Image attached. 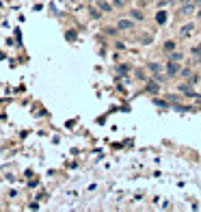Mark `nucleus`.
<instances>
[{
  "label": "nucleus",
  "instance_id": "nucleus-1",
  "mask_svg": "<svg viewBox=\"0 0 201 212\" xmlns=\"http://www.w3.org/2000/svg\"><path fill=\"white\" fill-rule=\"evenodd\" d=\"M119 28H132V22H125V20H121V22H119Z\"/></svg>",
  "mask_w": 201,
  "mask_h": 212
},
{
  "label": "nucleus",
  "instance_id": "nucleus-2",
  "mask_svg": "<svg viewBox=\"0 0 201 212\" xmlns=\"http://www.w3.org/2000/svg\"><path fill=\"white\" fill-rule=\"evenodd\" d=\"M177 71V65H173V63H171V65H169V74H175Z\"/></svg>",
  "mask_w": 201,
  "mask_h": 212
}]
</instances>
